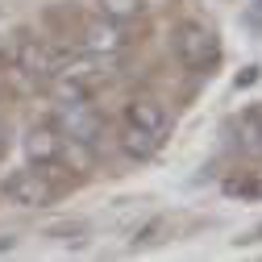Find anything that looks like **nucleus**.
<instances>
[{"mask_svg":"<svg viewBox=\"0 0 262 262\" xmlns=\"http://www.w3.org/2000/svg\"><path fill=\"white\" fill-rule=\"evenodd\" d=\"M50 125L62 134V142L83 146V150H92L96 158L104 154V117H100V108H96L88 96H75V100H54Z\"/></svg>","mask_w":262,"mask_h":262,"instance_id":"nucleus-1","label":"nucleus"},{"mask_svg":"<svg viewBox=\"0 0 262 262\" xmlns=\"http://www.w3.org/2000/svg\"><path fill=\"white\" fill-rule=\"evenodd\" d=\"M54 171L58 167H38V162L17 167V171L5 175L0 195H5L9 204H17V208H46V204H54L62 195V187L54 183Z\"/></svg>","mask_w":262,"mask_h":262,"instance_id":"nucleus-2","label":"nucleus"},{"mask_svg":"<svg viewBox=\"0 0 262 262\" xmlns=\"http://www.w3.org/2000/svg\"><path fill=\"white\" fill-rule=\"evenodd\" d=\"M175 54H179L183 67L208 75L216 62H221V38H216V29H208L204 21H183L175 29Z\"/></svg>","mask_w":262,"mask_h":262,"instance_id":"nucleus-3","label":"nucleus"},{"mask_svg":"<svg viewBox=\"0 0 262 262\" xmlns=\"http://www.w3.org/2000/svg\"><path fill=\"white\" fill-rule=\"evenodd\" d=\"M79 38H83V50H92V54H113V58H117V54L129 46V29H125V21H113V17H104V13H96L92 21H83Z\"/></svg>","mask_w":262,"mask_h":262,"instance_id":"nucleus-4","label":"nucleus"},{"mask_svg":"<svg viewBox=\"0 0 262 262\" xmlns=\"http://www.w3.org/2000/svg\"><path fill=\"white\" fill-rule=\"evenodd\" d=\"M125 121L142 125L158 142H167V134H171V108H167V100H158V96H129L125 100Z\"/></svg>","mask_w":262,"mask_h":262,"instance_id":"nucleus-5","label":"nucleus"},{"mask_svg":"<svg viewBox=\"0 0 262 262\" xmlns=\"http://www.w3.org/2000/svg\"><path fill=\"white\" fill-rule=\"evenodd\" d=\"M62 150H67V142H62V134L50 121L34 125L25 134V154H29V162H38V167H62Z\"/></svg>","mask_w":262,"mask_h":262,"instance_id":"nucleus-6","label":"nucleus"},{"mask_svg":"<svg viewBox=\"0 0 262 262\" xmlns=\"http://www.w3.org/2000/svg\"><path fill=\"white\" fill-rule=\"evenodd\" d=\"M17 71H21L29 83L46 88V83L54 79V58H50L46 42H38V38H25V42L17 46Z\"/></svg>","mask_w":262,"mask_h":262,"instance_id":"nucleus-7","label":"nucleus"},{"mask_svg":"<svg viewBox=\"0 0 262 262\" xmlns=\"http://www.w3.org/2000/svg\"><path fill=\"white\" fill-rule=\"evenodd\" d=\"M117 146H121V154H125V158L146 162V158H154V154H158V146H162V142H158L154 134H146L142 125H129V121H125V125H121V134H117Z\"/></svg>","mask_w":262,"mask_h":262,"instance_id":"nucleus-8","label":"nucleus"},{"mask_svg":"<svg viewBox=\"0 0 262 262\" xmlns=\"http://www.w3.org/2000/svg\"><path fill=\"white\" fill-rule=\"evenodd\" d=\"M142 9H146V0H100V13L113 21H134V17H142Z\"/></svg>","mask_w":262,"mask_h":262,"instance_id":"nucleus-9","label":"nucleus"},{"mask_svg":"<svg viewBox=\"0 0 262 262\" xmlns=\"http://www.w3.org/2000/svg\"><path fill=\"white\" fill-rule=\"evenodd\" d=\"M225 191H229V195H258L262 187L250 183V179H237V175H233V179H225Z\"/></svg>","mask_w":262,"mask_h":262,"instance_id":"nucleus-10","label":"nucleus"},{"mask_svg":"<svg viewBox=\"0 0 262 262\" xmlns=\"http://www.w3.org/2000/svg\"><path fill=\"white\" fill-rule=\"evenodd\" d=\"M158 229H162V221H150V225L142 229V233L134 237V246H150V242H154V233H158Z\"/></svg>","mask_w":262,"mask_h":262,"instance_id":"nucleus-11","label":"nucleus"},{"mask_svg":"<svg viewBox=\"0 0 262 262\" xmlns=\"http://www.w3.org/2000/svg\"><path fill=\"white\" fill-rule=\"evenodd\" d=\"M254 79H258V67H246V71H242V75H237V88H250V83H254Z\"/></svg>","mask_w":262,"mask_h":262,"instance_id":"nucleus-12","label":"nucleus"},{"mask_svg":"<svg viewBox=\"0 0 262 262\" xmlns=\"http://www.w3.org/2000/svg\"><path fill=\"white\" fill-rule=\"evenodd\" d=\"M250 113H254V121H258V142H262V104H254Z\"/></svg>","mask_w":262,"mask_h":262,"instance_id":"nucleus-13","label":"nucleus"},{"mask_svg":"<svg viewBox=\"0 0 262 262\" xmlns=\"http://www.w3.org/2000/svg\"><path fill=\"white\" fill-rule=\"evenodd\" d=\"M242 242H262V225H258V229H254V233H246V237H242Z\"/></svg>","mask_w":262,"mask_h":262,"instance_id":"nucleus-14","label":"nucleus"},{"mask_svg":"<svg viewBox=\"0 0 262 262\" xmlns=\"http://www.w3.org/2000/svg\"><path fill=\"white\" fill-rule=\"evenodd\" d=\"M5 250H13V237H0V254H5Z\"/></svg>","mask_w":262,"mask_h":262,"instance_id":"nucleus-15","label":"nucleus"}]
</instances>
